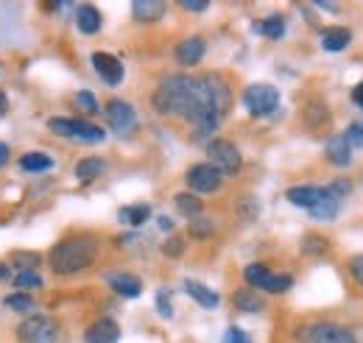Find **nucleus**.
<instances>
[{"mask_svg":"<svg viewBox=\"0 0 363 343\" xmlns=\"http://www.w3.org/2000/svg\"><path fill=\"white\" fill-rule=\"evenodd\" d=\"M187 229H190L193 237H210L216 232V223H213V218H201L199 215V218H190V226Z\"/></svg>","mask_w":363,"mask_h":343,"instance_id":"2f4dec72","label":"nucleus"},{"mask_svg":"<svg viewBox=\"0 0 363 343\" xmlns=\"http://www.w3.org/2000/svg\"><path fill=\"white\" fill-rule=\"evenodd\" d=\"M338 210H341V201H335V198H330V196L324 193V198L311 210V215H313L316 220H333V218L338 215Z\"/></svg>","mask_w":363,"mask_h":343,"instance_id":"c85d7f7f","label":"nucleus"},{"mask_svg":"<svg viewBox=\"0 0 363 343\" xmlns=\"http://www.w3.org/2000/svg\"><path fill=\"white\" fill-rule=\"evenodd\" d=\"M11 262H20L23 271H34L31 265H37L40 257H37V254H23V252H17V254H11Z\"/></svg>","mask_w":363,"mask_h":343,"instance_id":"ea45409f","label":"nucleus"},{"mask_svg":"<svg viewBox=\"0 0 363 343\" xmlns=\"http://www.w3.org/2000/svg\"><path fill=\"white\" fill-rule=\"evenodd\" d=\"M269 276H272V271H269V265H263V262H252V265H246V271H243V279H246L252 288H263V285L269 282Z\"/></svg>","mask_w":363,"mask_h":343,"instance_id":"a878e982","label":"nucleus"},{"mask_svg":"<svg viewBox=\"0 0 363 343\" xmlns=\"http://www.w3.org/2000/svg\"><path fill=\"white\" fill-rule=\"evenodd\" d=\"M305 123H308L311 129H318V126L330 123V112H327V106H324L321 101L308 103V109H305Z\"/></svg>","mask_w":363,"mask_h":343,"instance_id":"bb28decb","label":"nucleus"},{"mask_svg":"<svg viewBox=\"0 0 363 343\" xmlns=\"http://www.w3.org/2000/svg\"><path fill=\"white\" fill-rule=\"evenodd\" d=\"M184 291H187V296H190V299H196L201 307H207V310H216V307H218V301H221L216 291H210L207 285L193 282V279H187V282H184Z\"/></svg>","mask_w":363,"mask_h":343,"instance_id":"a211bd4d","label":"nucleus"},{"mask_svg":"<svg viewBox=\"0 0 363 343\" xmlns=\"http://www.w3.org/2000/svg\"><path fill=\"white\" fill-rule=\"evenodd\" d=\"M3 304L9 307V310H14V313H31L34 310V299L28 296V293H11V296H6Z\"/></svg>","mask_w":363,"mask_h":343,"instance_id":"7c9ffc66","label":"nucleus"},{"mask_svg":"<svg viewBox=\"0 0 363 343\" xmlns=\"http://www.w3.org/2000/svg\"><path fill=\"white\" fill-rule=\"evenodd\" d=\"M17 338L23 343H56L59 338V324L48 315H28L17 327Z\"/></svg>","mask_w":363,"mask_h":343,"instance_id":"39448f33","label":"nucleus"},{"mask_svg":"<svg viewBox=\"0 0 363 343\" xmlns=\"http://www.w3.org/2000/svg\"><path fill=\"white\" fill-rule=\"evenodd\" d=\"M327 249H330V240H327L324 235H316V232H311V235H305V237H302V254L318 257V254H324Z\"/></svg>","mask_w":363,"mask_h":343,"instance_id":"cd10ccee","label":"nucleus"},{"mask_svg":"<svg viewBox=\"0 0 363 343\" xmlns=\"http://www.w3.org/2000/svg\"><path fill=\"white\" fill-rule=\"evenodd\" d=\"M291 285H294V279H291L288 274H272L269 282L263 285V291H266V293H285Z\"/></svg>","mask_w":363,"mask_h":343,"instance_id":"473e14b6","label":"nucleus"},{"mask_svg":"<svg viewBox=\"0 0 363 343\" xmlns=\"http://www.w3.org/2000/svg\"><path fill=\"white\" fill-rule=\"evenodd\" d=\"M95 257H98L95 237H90V235H73V237L59 240L50 249V268L59 276H70V274H79V271L90 268Z\"/></svg>","mask_w":363,"mask_h":343,"instance_id":"f03ea898","label":"nucleus"},{"mask_svg":"<svg viewBox=\"0 0 363 343\" xmlns=\"http://www.w3.org/2000/svg\"><path fill=\"white\" fill-rule=\"evenodd\" d=\"M204 50H207V43L201 37H187L177 45V62L179 64H199L204 59Z\"/></svg>","mask_w":363,"mask_h":343,"instance_id":"f8f14e48","label":"nucleus"},{"mask_svg":"<svg viewBox=\"0 0 363 343\" xmlns=\"http://www.w3.org/2000/svg\"><path fill=\"white\" fill-rule=\"evenodd\" d=\"M101 11L92 6V3H82L79 9H76V26H79V31L82 34H98L101 31Z\"/></svg>","mask_w":363,"mask_h":343,"instance_id":"f3484780","label":"nucleus"},{"mask_svg":"<svg viewBox=\"0 0 363 343\" xmlns=\"http://www.w3.org/2000/svg\"><path fill=\"white\" fill-rule=\"evenodd\" d=\"M151 218V207L148 204H135V207H121L118 210V220L126 226H143Z\"/></svg>","mask_w":363,"mask_h":343,"instance_id":"aec40b11","label":"nucleus"},{"mask_svg":"<svg viewBox=\"0 0 363 343\" xmlns=\"http://www.w3.org/2000/svg\"><path fill=\"white\" fill-rule=\"evenodd\" d=\"M350 274H352V279L363 288V254H355V257L350 259Z\"/></svg>","mask_w":363,"mask_h":343,"instance_id":"a19ab883","label":"nucleus"},{"mask_svg":"<svg viewBox=\"0 0 363 343\" xmlns=\"http://www.w3.org/2000/svg\"><path fill=\"white\" fill-rule=\"evenodd\" d=\"M154 109L160 115H179L193 120L199 109V76H168L154 92Z\"/></svg>","mask_w":363,"mask_h":343,"instance_id":"f257e3e1","label":"nucleus"},{"mask_svg":"<svg viewBox=\"0 0 363 343\" xmlns=\"http://www.w3.org/2000/svg\"><path fill=\"white\" fill-rule=\"evenodd\" d=\"M344 137H347L350 148H363V123H350Z\"/></svg>","mask_w":363,"mask_h":343,"instance_id":"4c0bfd02","label":"nucleus"},{"mask_svg":"<svg viewBox=\"0 0 363 343\" xmlns=\"http://www.w3.org/2000/svg\"><path fill=\"white\" fill-rule=\"evenodd\" d=\"M157 220H160V229H165V232H171V229H174V220H171L168 215H160Z\"/></svg>","mask_w":363,"mask_h":343,"instance_id":"a18cd8bd","label":"nucleus"},{"mask_svg":"<svg viewBox=\"0 0 363 343\" xmlns=\"http://www.w3.org/2000/svg\"><path fill=\"white\" fill-rule=\"evenodd\" d=\"M92 67L109 86H118L123 81V64L112 53H92Z\"/></svg>","mask_w":363,"mask_h":343,"instance_id":"1a4fd4ad","label":"nucleus"},{"mask_svg":"<svg viewBox=\"0 0 363 343\" xmlns=\"http://www.w3.org/2000/svg\"><path fill=\"white\" fill-rule=\"evenodd\" d=\"M162 254H165V257H179V254H184V237H179V235L168 237V240L162 243Z\"/></svg>","mask_w":363,"mask_h":343,"instance_id":"e433bc0d","label":"nucleus"},{"mask_svg":"<svg viewBox=\"0 0 363 343\" xmlns=\"http://www.w3.org/2000/svg\"><path fill=\"white\" fill-rule=\"evenodd\" d=\"M73 140H79V142H104L106 140V131L101 129V126H95L90 120H76V131H73Z\"/></svg>","mask_w":363,"mask_h":343,"instance_id":"412c9836","label":"nucleus"},{"mask_svg":"<svg viewBox=\"0 0 363 343\" xmlns=\"http://www.w3.org/2000/svg\"><path fill=\"white\" fill-rule=\"evenodd\" d=\"M350 43H352V31H350V28H344V26H330V28H324V31H321V47H324V50H330V53L344 50Z\"/></svg>","mask_w":363,"mask_h":343,"instance_id":"dca6fc26","label":"nucleus"},{"mask_svg":"<svg viewBox=\"0 0 363 343\" xmlns=\"http://www.w3.org/2000/svg\"><path fill=\"white\" fill-rule=\"evenodd\" d=\"M255 31L263 34L266 40H279L285 34V20L282 17H266V20L255 23Z\"/></svg>","mask_w":363,"mask_h":343,"instance_id":"393cba45","label":"nucleus"},{"mask_svg":"<svg viewBox=\"0 0 363 343\" xmlns=\"http://www.w3.org/2000/svg\"><path fill=\"white\" fill-rule=\"evenodd\" d=\"M104 115H106V123L115 134H132L137 129V112L132 103L121 101V98H112L106 106H104Z\"/></svg>","mask_w":363,"mask_h":343,"instance_id":"0eeeda50","label":"nucleus"},{"mask_svg":"<svg viewBox=\"0 0 363 343\" xmlns=\"http://www.w3.org/2000/svg\"><path fill=\"white\" fill-rule=\"evenodd\" d=\"M207 157H210V165L221 176H235V173L240 171V165H243L238 145L229 142V140H221V137L207 142Z\"/></svg>","mask_w":363,"mask_h":343,"instance_id":"7ed1b4c3","label":"nucleus"},{"mask_svg":"<svg viewBox=\"0 0 363 343\" xmlns=\"http://www.w3.org/2000/svg\"><path fill=\"white\" fill-rule=\"evenodd\" d=\"M104 159H98V157H84V159H79V165H76V179H82V181H92L95 176H101L104 173Z\"/></svg>","mask_w":363,"mask_h":343,"instance_id":"b1692460","label":"nucleus"},{"mask_svg":"<svg viewBox=\"0 0 363 343\" xmlns=\"http://www.w3.org/2000/svg\"><path fill=\"white\" fill-rule=\"evenodd\" d=\"M9 276V265L6 262H0V279H6Z\"/></svg>","mask_w":363,"mask_h":343,"instance_id":"09e8293b","label":"nucleus"},{"mask_svg":"<svg viewBox=\"0 0 363 343\" xmlns=\"http://www.w3.org/2000/svg\"><path fill=\"white\" fill-rule=\"evenodd\" d=\"M179 6L184 11H207L210 3H207V0H182Z\"/></svg>","mask_w":363,"mask_h":343,"instance_id":"37998d69","label":"nucleus"},{"mask_svg":"<svg viewBox=\"0 0 363 343\" xmlns=\"http://www.w3.org/2000/svg\"><path fill=\"white\" fill-rule=\"evenodd\" d=\"M157 310H160V315H162V318H171V315H174V307H171V293H168L165 288L157 293Z\"/></svg>","mask_w":363,"mask_h":343,"instance_id":"58836bf2","label":"nucleus"},{"mask_svg":"<svg viewBox=\"0 0 363 343\" xmlns=\"http://www.w3.org/2000/svg\"><path fill=\"white\" fill-rule=\"evenodd\" d=\"M14 285L20 288V293H28L31 288H43V276L37 271H20L14 276Z\"/></svg>","mask_w":363,"mask_h":343,"instance_id":"c756f323","label":"nucleus"},{"mask_svg":"<svg viewBox=\"0 0 363 343\" xmlns=\"http://www.w3.org/2000/svg\"><path fill=\"white\" fill-rule=\"evenodd\" d=\"M299 341L302 343H358L355 335L341 327V324H330V321H316V324H308L302 332H299Z\"/></svg>","mask_w":363,"mask_h":343,"instance_id":"423d86ee","label":"nucleus"},{"mask_svg":"<svg viewBox=\"0 0 363 343\" xmlns=\"http://www.w3.org/2000/svg\"><path fill=\"white\" fill-rule=\"evenodd\" d=\"M106 282H109V288H112L118 296H123V299H137V296L143 293V282H140L137 276H132V274H109Z\"/></svg>","mask_w":363,"mask_h":343,"instance_id":"ddd939ff","label":"nucleus"},{"mask_svg":"<svg viewBox=\"0 0 363 343\" xmlns=\"http://www.w3.org/2000/svg\"><path fill=\"white\" fill-rule=\"evenodd\" d=\"M285 198L294 204V207H302V210H313L318 201L324 198V187H313V184H299V187H291L285 193Z\"/></svg>","mask_w":363,"mask_h":343,"instance_id":"9d476101","label":"nucleus"},{"mask_svg":"<svg viewBox=\"0 0 363 343\" xmlns=\"http://www.w3.org/2000/svg\"><path fill=\"white\" fill-rule=\"evenodd\" d=\"M48 129L53 131V134H59V137H73L76 120L73 118H50L48 120Z\"/></svg>","mask_w":363,"mask_h":343,"instance_id":"f704fd0d","label":"nucleus"},{"mask_svg":"<svg viewBox=\"0 0 363 343\" xmlns=\"http://www.w3.org/2000/svg\"><path fill=\"white\" fill-rule=\"evenodd\" d=\"M232 304H235V310H240V313H260L266 304L263 299L252 291V288H243V291H238L235 296H232Z\"/></svg>","mask_w":363,"mask_h":343,"instance_id":"6ab92c4d","label":"nucleus"},{"mask_svg":"<svg viewBox=\"0 0 363 343\" xmlns=\"http://www.w3.org/2000/svg\"><path fill=\"white\" fill-rule=\"evenodd\" d=\"M6 109H9V98H6V92H0V118L6 115Z\"/></svg>","mask_w":363,"mask_h":343,"instance_id":"de8ad7c7","label":"nucleus"},{"mask_svg":"<svg viewBox=\"0 0 363 343\" xmlns=\"http://www.w3.org/2000/svg\"><path fill=\"white\" fill-rule=\"evenodd\" d=\"M118 338H121V327L112 318L95 321L90 330H87V335H84L87 343H118Z\"/></svg>","mask_w":363,"mask_h":343,"instance_id":"4468645a","label":"nucleus"},{"mask_svg":"<svg viewBox=\"0 0 363 343\" xmlns=\"http://www.w3.org/2000/svg\"><path fill=\"white\" fill-rule=\"evenodd\" d=\"M243 103L252 118H269L279 106V89L272 84H252L243 92Z\"/></svg>","mask_w":363,"mask_h":343,"instance_id":"20e7f679","label":"nucleus"},{"mask_svg":"<svg viewBox=\"0 0 363 343\" xmlns=\"http://www.w3.org/2000/svg\"><path fill=\"white\" fill-rule=\"evenodd\" d=\"M76 106L84 112V115H98L101 109H98V101H95V95L92 92H87V89H82V92H76Z\"/></svg>","mask_w":363,"mask_h":343,"instance_id":"c9c22d12","label":"nucleus"},{"mask_svg":"<svg viewBox=\"0 0 363 343\" xmlns=\"http://www.w3.org/2000/svg\"><path fill=\"white\" fill-rule=\"evenodd\" d=\"M184 181L199 196V193H216V190H221L224 176L216 171L210 162H199V165H193L190 171L184 173Z\"/></svg>","mask_w":363,"mask_h":343,"instance_id":"6e6552de","label":"nucleus"},{"mask_svg":"<svg viewBox=\"0 0 363 343\" xmlns=\"http://www.w3.org/2000/svg\"><path fill=\"white\" fill-rule=\"evenodd\" d=\"M9 162V145L6 142H0V168Z\"/></svg>","mask_w":363,"mask_h":343,"instance_id":"49530a36","label":"nucleus"},{"mask_svg":"<svg viewBox=\"0 0 363 343\" xmlns=\"http://www.w3.org/2000/svg\"><path fill=\"white\" fill-rule=\"evenodd\" d=\"M324 154H327V159H330L335 168H347V165L352 162V148H350V142H347L344 134L330 137L327 145H324Z\"/></svg>","mask_w":363,"mask_h":343,"instance_id":"9b49d317","label":"nucleus"},{"mask_svg":"<svg viewBox=\"0 0 363 343\" xmlns=\"http://www.w3.org/2000/svg\"><path fill=\"white\" fill-rule=\"evenodd\" d=\"M165 9L168 6L162 0H135L132 3V17L137 23H157V20H162Z\"/></svg>","mask_w":363,"mask_h":343,"instance_id":"2eb2a0df","label":"nucleus"},{"mask_svg":"<svg viewBox=\"0 0 363 343\" xmlns=\"http://www.w3.org/2000/svg\"><path fill=\"white\" fill-rule=\"evenodd\" d=\"M352 101H355V103H358V106L363 109V81L355 86V89H352Z\"/></svg>","mask_w":363,"mask_h":343,"instance_id":"c03bdc74","label":"nucleus"},{"mask_svg":"<svg viewBox=\"0 0 363 343\" xmlns=\"http://www.w3.org/2000/svg\"><path fill=\"white\" fill-rule=\"evenodd\" d=\"M20 168L28 173H43L53 168V159H50L48 154H43V151H31V154H26V157L20 159Z\"/></svg>","mask_w":363,"mask_h":343,"instance_id":"5701e85b","label":"nucleus"},{"mask_svg":"<svg viewBox=\"0 0 363 343\" xmlns=\"http://www.w3.org/2000/svg\"><path fill=\"white\" fill-rule=\"evenodd\" d=\"M324 193H327L330 198L341 201V198H347V196L352 193V181H350V179H335L333 184H327V187H324Z\"/></svg>","mask_w":363,"mask_h":343,"instance_id":"72a5a7b5","label":"nucleus"},{"mask_svg":"<svg viewBox=\"0 0 363 343\" xmlns=\"http://www.w3.org/2000/svg\"><path fill=\"white\" fill-rule=\"evenodd\" d=\"M224 343H252V341H249V335L240 327H229L227 335H224Z\"/></svg>","mask_w":363,"mask_h":343,"instance_id":"79ce46f5","label":"nucleus"},{"mask_svg":"<svg viewBox=\"0 0 363 343\" xmlns=\"http://www.w3.org/2000/svg\"><path fill=\"white\" fill-rule=\"evenodd\" d=\"M174 204H177V210L182 215H187V218H199L201 210H204V201L196 196V193H177L174 196Z\"/></svg>","mask_w":363,"mask_h":343,"instance_id":"4be33fe9","label":"nucleus"},{"mask_svg":"<svg viewBox=\"0 0 363 343\" xmlns=\"http://www.w3.org/2000/svg\"><path fill=\"white\" fill-rule=\"evenodd\" d=\"M361 179H363V173H361Z\"/></svg>","mask_w":363,"mask_h":343,"instance_id":"8fccbe9b","label":"nucleus"}]
</instances>
